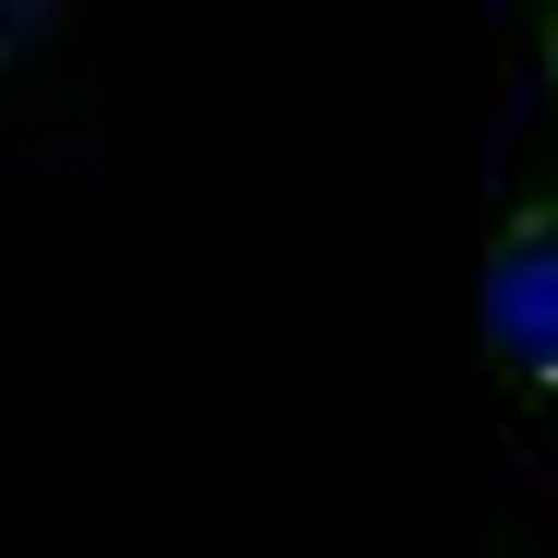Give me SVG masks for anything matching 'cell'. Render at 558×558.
I'll list each match as a JSON object with an SVG mask.
<instances>
[{
  "instance_id": "cell-1",
  "label": "cell",
  "mask_w": 558,
  "mask_h": 558,
  "mask_svg": "<svg viewBox=\"0 0 558 558\" xmlns=\"http://www.w3.org/2000/svg\"><path fill=\"white\" fill-rule=\"evenodd\" d=\"M475 333L487 368H511L523 392H558V191L487 238V274H475Z\"/></svg>"
},
{
  "instance_id": "cell-2",
  "label": "cell",
  "mask_w": 558,
  "mask_h": 558,
  "mask_svg": "<svg viewBox=\"0 0 558 558\" xmlns=\"http://www.w3.org/2000/svg\"><path fill=\"white\" fill-rule=\"evenodd\" d=\"M48 12H60V0H0V60H12V48H36V36H48Z\"/></svg>"
},
{
  "instance_id": "cell-3",
  "label": "cell",
  "mask_w": 558,
  "mask_h": 558,
  "mask_svg": "<svg viewBox=\"0 0 558 558\" xmlns=\"http://www.w3.org/2000/svg\"><path fill=\"white\" fill-rule=\"evenodd\" d=\"M547 84H558V12H547Z\"/></svg>"
}]
</instances>
